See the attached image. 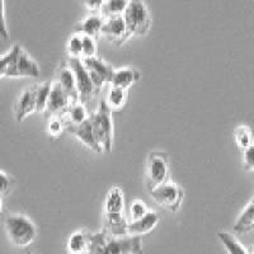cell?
Masks as SVG:
<instances>
[{
    "label": "cell",
    "mask_w": 254,
    "mask_h": 254,
    "mask_svg": "<svg viewBox=\"0 0 254 254\" xmlns=\"http://www.w3.org/2000/svg\"><path fill=\"white\" fill-rule=\"evenodd\" d=\"M127 225L124 192L120 187H112L104 201L103 230L112 237H126Z\"/></svg>",
    "instance_id": "cell-1"
},
{
    "label": "cell",
    "mask_w": 254,
    "mask_h": 254,
    "mask_svg": "<svg viewBox=\"0 0 254 254\" xmlns=\"http://www.w3.org/2000/svg\"><path fill=\"white\" fill-rule=\"evenodd\" d=\"M142 253L141 237H112L102 230L92 234V247L88 254H136Z\"/></svg>",
    "instance_id": "cell-2"
},
{
    "label": "cell",
    "mask_w": 254,
    "mask_h": 254,
    "mask_svg": "<svg viewBox=\"0 0 254 254\" xmlns=\"http://www.w3.org/2000/svg\"><path fill=\"white\" fill-rule=\"evenodd\" d=\"M5 231L13 246L27 248L35 242L37 228L29 217L24 215H9L5 219Z\"/></svg>",
    "instance_id": "cell-3"
},
{
    "label": "cell",
    "mask_w": 254,
    "mask_h": 254,
    "mask_svg": "<svg viewBox=\"0 0 254 254\" xmlns=\"http://www.w3.org/2000/svg\"><path fill=\"white\" fill-rule=\"evenodd\" d=\"M95 139L101 145L103 153H111L113 145V122L112 112L106 106L104 101L99 103V107L89 115Z\"/></svg>",
    "instance_id": "cell-4"
},
{
    "label": "cell",
    "mask_w": 254,
    "mask_h": 254,
    "mask_svg": "<svg viewBox=\"0 0 254 254\" xmlns=\"http://www.w3.org/2000/svg\"><path fill=\"white\" fill-rule=\"evenodd\" d=\"M124 19L131 36H145L150 29V12L142 0H128Z\"/></svg>",
    "instance_id": "cell-5"
},
{
    "label": "cell",
    "mask_w": 254,
    "mask_h": 254,
    "mask_svg": "<svg viewBox=\"0 0 254 254\" xmlns=\"http://www.w3.org/2000/svg\"><path fill=\"white\" fill-rule=\"evenodd\" d=\"M149 192H150L151 198L158 205L167 208L168 211H171L173 214L178 212L183 202V198H185V190H183V188L179 185H177V183L171 182V181H167V182L162 183V185L156 186V187H154Z\"/></svg>",
    "instance_id": "cell-6"
},
{
    "label": "cell",
    "mask_w": 254,
    "mask_h": 254,
    "mask_svg": "<svg viewBox=\"0 0 254 254\" xmlns=\"http://www.w3.org/2000/svg\"><path fill=\"white\" fill-rule=\"evenodd\" d=\"M66 63L67 65L71 67L72 72H74V75H75L79 102H81V103L85 106V104L89 103V102L94 98L95 94L98 93V90L95 89V87L93 85L89 74H88L87 67H85V65H84L81 59L67 58Z\"/></svg>",
    "instance_id": "cell-7"
},
{
    "label": "cell",
    "mask_w": 254,
    "mask_h": 254,
    "mask_svg": "<svg viewBox=\"0 0 254 254\" xmlns=\"http://www.w3.org/2000/svg\"><path fill=\"white\" fill-rule=\"evenodd\" d=\"M169 177V162L168 154L164 151H153L147 158L146 179L147 190H153L156 186L167 182Z\"/></svg>",
    "instance_id": "cell-8"
},
{
    "label": "cell",
    "mask_w": 254,
    "mask_h": 254,
    "mask_svg": "<svg viewBox=\"0 0 254 254\" xmlns=\"http://www.w3.org/2000/svg\"><path fill=\"white\" fill-rule=\"evenodd\" d=\"M40 74L41 70L38 64L19 45L5 78H38Z\"/></svg>",
    "instance_id": "cell-9"
},
{
    "label": "cell",
    "mask_w": 254,
    "mask_h": 254,
    "mask_svg": "<svg viewBox=\"0 0 254 254\" xmlns=\"http://www.w3.org/2000/svg\"><path fill=\"white\" fill-rule=\"evenodd\" d=\"M81 60H83L84 65L87 67L90 80H92L95 89L99 92L106 84H110L111 78L113 75V71H115V69L111 65H108L107 63H104L103 60H101L97 56H94V58L81 59Z\"/></svg>",
    "instance_id": "cell-10"
},
{
    "label": "cell",
    "mask_w": 254,
    "mask_h": 254,
    "mask_svg": "<svg viewBox=\"0 0 254 254\" xmlns=\"http://www.w3.org/2000/svg\"><path fill=\"white\" fill-rule=\"evenodd\" d=\"M101 35H103L110 42L119 47L122 46L131 37L130 32L127 29L126 22L124 19V15L104 18Z\"/></svg>",
    "instance_id": "cell-11"
},
{
    "label": "cell",
    "mask_w": 254,
    "mask_h": 254,
    "mask_svg": "<svg viewBox=\"0 0 254 254\" xmlns=\"http://www.w3.org/2000/svg\"><path fill=\"white\" fill-rule=\"evenodd\" d=\"M65 128H67V131H69L70 133H72V135L75 136L76 139L80 142H83L85 146L89 147L90 150L99 154L103 153L101 145H99V142L95 139L94 131H93V126L89 117L79 125H66Z\"/></svg>",
    "instance_id": "cell-12"
},
{
    "label": "cell",
    "mask_w": 254,
    "mask_h": 254,
    "mask_svg": "<svg viewBox=\"0 0 254 254\" xmlns=\"http://www.w3.org/2000/svg\"><path fill=\"white\" fill-rule=\"evenodd\" d=\"M72 99L70 98L67 93L61 88L60 84L58 81L52 83L51 85V92H50L49 102H47V107L45 113L49 116H56L61 115L64 111L69 107L70 104L72 103Z\"/></svg>",
    "instance_id": "cell-13"
},
{
    "label": "cell",
    "mask_w": 254,
    "mask_h": 254,
    "mask_svg": "<svg viewBox=\"0 0 254 254\" xmlns=\"http://www.w3.org/2000/svg\"><path fill=\"white\" fill-rule=\"evenodd\" d=\"M36 112V85L27 88L20 93L14 104V116L18 122L24 120Z\"/></svg>",
    "instance_id": "cell-14"
},
{
    "label": "cell",
    "mask_w": 254,
    "mask_h": 254,
    "mask_svg": "<svg viewBox=\"0 0 254 254\" xmlns=\"http://www.w3.org/2000/svg\"><path fill=\"white\" fill-rule=\"evenodd\" d=\"M159 220H160V216L156 214L155 211L149 210L142 217L128 222V225H127V235L141 237V235L149 234V233H151L156 228V225L159 224Z\"/></svg>",
    "instance_id": "cell-15"
},
{
    "label": "cell",
    "mask_w": 254,
    "mask_h": 254,
    "mask_svg": "<svg viewBox=\"0 0 254 254\" xmlns=\"http://www.w3.org/2000/svg\"><path fill=\"white\" fill-rule=\"evenodd\" d=\"M92 234L89 231L78 230L72 233L66 242V252L69 254H88L92 247Z\"/></svg>",
    "instance_id": "cell-16"
},
{
    "label": "cell",
    "mask_w": 254,
    "mask_h": 254,
    "mask_svg": "<svg viewBox=\"0 0 254 254\" xmlns=\"http://www.w3.org/2000/svg\"><path fill=\"white\" fill-rule=\"evenodd\" d=\"M140 76H141V74H140L139 70H136L132 66H125L113 71L110 84L113 87H119L127 90L128 88L132 87L136 81H139Z\"/></svg>",
    "instance_id": "cell-17"
},
{
    "label": "cell",
    "mask_w": 254,
    "mask_h": 254,
    "mask_svg": "<svg viewBox=\"0 0 254 254\" xmlns=\"http://www.w3.org/2000/svg\"><path fill=\"white\" fill-rule=\"evenodd\" d=\"M58 83L60 84L61 88L67 93V95H69L72 101H79L78 90H76L75 75H74L71 67L67 65L66 60L63 61V64H61L60 67H59L58 70Z\"/></svg>",
    "instance_id": "cell-18"
},
{
    "label": "cell",
    "mask_w": 254,
    "mask_h": 254,
    "mask_svg": "<svg viewBox=\"0 0 254 254\" xmlns=\"http://www.w3.org/2000/svg\"><path fill=\"white\" fill-rule=\"evenodd\" d=\"M254 229V196L249 201L246 208L237 219L234 224V231L239 234H246Z\"/></svg>",
    "instance_id": "cell-19"
},
{
    "label": "cell",
    "mask_w": 254,
    "mask_h": 254,
    "mask_svg": "<svg viewBox=\"0 0 254 254\" xmlns=\"http://www.w3.org/2000/svg\"><path fill=\"white\" fill-rule=\"evenodd\" d=\"M104 23L103 15L93 14L89 17L84 18L80 23L76 26V32L80 35H87L90 37H95V36L101 35L102 27Z\"/></svg>",
    "instance_id": "cell-20"
},
{
    "label": "cell",
    "mask_w": 254,
    "mask_h": 254,
    "mask_svg": "<svg viewBox=\"0 0 254 254\" xmlns=\"http://www.w3.org/2000/svg\"><path fill=\"white\" fill-rule=\"evenodd\" d=\"M126 99L127 90L111 85L107 94H106V98H104L103 101L104 103H106V106L111 110V112H119V111H121L122 108L125 107Z\"/></svg>",
    "instance_id": "cell-21"
},
{
    "label": "cell",
    "mask_w": 254,
    "mask_h": 254,
    "mask_svg": "<svg viewBox=\"0 0 254 254\" xmlns=\"http://www.w3.org/2000/svg\"><path fill=\"white\" fill-rule=\"evenodd\" d=\"M61 115L69 119V121H66V125H79L89 117L87 107L79 101L72 102Z\"/></svg>",
    "instance_id": "cell-22"
},
{
    "label": "cell",
    "mask_w": 254,
    "mask_h": 254,
    "mask_svg": "<svg viewBox=\"0 0 254 254\" xmlns=\"http://www.w3.org/2000/svg\"><path fill=\"white\" fill-rule=\"evenodd\" d=\"M217 238L220 239L221 244L224 246V248L226 249L228 254H251L249 251H247L244 248L242 243L234 237L231 235L230 233H226V231H219L217 233Z\"/></svg>",
    "instance_id": "cell-23"
},
{
    "label": "cell",
    "mask_w": 254,
    "mask_h": 254,
    "mask_svg": "<svg viewBox=\"0 0 254 254\" xmlns=\"http://www.w3.org/2000/svg\"><path fill=\"white\" fill-rule=\"evenodd\" d=\"M52 81H44L36 85V112L45 113L51 92Z\"/></svg>",
    "instance_id": "cell-24"
},
{
    "label": "cell",
    "mask_w": 254,
    "mask_h": 254,
    "mask_svg": "<svg viewBox=\"0 0 254 254\" xmlns=\"http://www.w3.org/2000/svg\"><path fill=\"white\" fill-rule=\"evenodd\" d=\"M127 4H128V0H106L101 9L102 15L104 18L124 15Z\"/></svg>",
    "instance_id": "cell-25"
},
{
    "label": "cell",
    "mask_w": 254,
    "mask_h": 254,
    "mask_svg": "<svg viewBox=\"0 0 254 254\" xmlns=\"http://www.w3.org/2000/svg\"><path fill=\"white\" fill-rule=\"evenodd\" d=\"M234 140L240 150L253 144V133L248 126H238L234 131Z\"/></svg>",
    "instance_id": "cell-26"
},
{
    "label": "cell",
    "mask_w": 254,
    "mask_h": 254,
    "mask_svg": "<svg viewBox=\"0 0 254 254\" xmlns=\"http://www.w3.org/2000/svg\"><path fill=\"white\" fill-rule=\"evenodd\" d=\"M66 52L69 58L83 59V42L80 33H74L69 37L66 42Z\"/></svg>",
    "instance_id": "cell-27"
},
{
    "label": "cell",
    "mask_w": 254,
    "mask_h": 254,
    "mask_svg": "<svg viewBox=\"0 0 254 254\" xmlns=\"http://www.w3.org/2000/svg\"><path fill=\"white\" fill-rule=\"evenodd\" d=\"M18 46H19V44H15L12 49L6 52V54L0 56V79L5 78L6 72H8L9 67H10V65H12L13 60H14L15 58V54H17L18 51Z\"/></svg>",
    "instance_id": "cell-28"
},
{
    "label": "cell",
    "mask_w": 254,
    "mask_h": 254,
    "mask_svg": "<svg viewBox=\"0 0 254 254\" xmlns=\"http://www.w3.org/2000/svg\"><path fill=\"white\" fill-rule=\"evenodd\" d=\"M66 127L65 122H64L63 117L60 116H52L51 120L47 124V132L51 136L52 139H58L60 137L61 133L64 132V128Z\"/></svg>",
    "instance_id": "cell-29"
},
{
    "label": "cell",
    "mask_w": 254,
    "mask_h": 254,
    "mask_svg": "<svg viewBox=\"0 0 254 254\" xmlns=\"http://www.w3.org/2000/svg\"><path fill=\"white\" fill-rule=\"evenodd\" d=\"M147 211H149V207L146 206V203H145L141 198H135L130 205L131 221L142 217L146 214Z\"/></svg>",
    "instance_id": "cell-30"
},
{
    "label": "cell",
    "mask_w": 254,
    "mask_h": 254,
    "mask_svg": "<svg viewBox=\"0 0 254 254\" xmlns=\"http://www.w3.org/2000/svg\"><path fill=\"white\" fill-rule=\"evenodd\" d=\"M81 42H83V59L97 56V44L94 37L81 35Z\"/></svg>",
    "instance_id": "cell-31"
},
{
    "label": "cell",
    "mask_w": 254,
    "mask_h": 254,
    "mask_svg": "<svg viewBox=\"0 0 254 254\" xmlns=\"http://www.w3.org/2000/svg\"><path fill=\"white\" fill-rule=\"evenodd\" d=\"M13 186H14V181L12 177L0 171V196H6L10 193Z\"/></svg>",
    "instance_id": "cell-32"
},
{
    "label": "cell",
    "mask_w": 254,
    "mask_h": 254,
    "mask_svg": "<svg viewBox=\"0 0 254 254\" xmlns=\"http://www.w3.org/2000/svg\"><path fill=\"white\" fill-rule=\"evenodd\" d=\"M0 38L3 41L9 40V31L5 19V0H0Z\"/></svg>",
    "instance_id": "cell-33"
},
{
    "label": "cell",
    "mask_w": 254,
    "mask_h": 254,
    "mask_svg": "<svg viewBox=\"0 0 254 254\" xmlns=\"http://www.w3.org/2000/svg\"><path fill=\"white\" fill-rule=\"evenodd\" d=\"M243 165L246 171L254 169V142L243 150Z\"/></svg>",
    "instance_id": "cell-34"
},
{
    "label": "cell",
    "mask_w": 254,
    "mask_h": 254,
    "mask_svg": "<svg viewBox=\"0 0 254 254\" xmlns=\"http://www.w3.org/2000/svg\"><path fill=\"white\" fill-rule=\"evenodd\" d=\"M104 1H106V0H81L83 5L85 6L89 12H93V13L101 10Z\"/></svg>",
    "instance_id": "cell-35"
},
{
    "label": "cell",
    "mask_w": 254,
    "mask_h": 254,
    "mask_svg": "<svg viewBox=\"0 0 254 254\" xmlns=\"http://www.w3.org/2000/svg\"><path fill=\"white\" fill-rule=\"evenodd\" d=\"M3 214V201H1V196H0V215Z\"/></svg>",
    "instance_id": "cell-36"
},
{
    "label": "cell",
    "mask_w": 254,
    "mask_h": 254,
    "mask_svg": "<svg viewBox=\"0 0 254 254\" xmlns=\"http://www.w3.org/2000/svg\"><path fill=\"white\" fill-rule=\"evenodd\" d=\"M27 254H33V253H32V252H29V251H28V252H27Z\"/></svg>",
    "instance_id": "cell-37"
},
{
    "label": "cell",
    "mask_w": 254,
    "mask_h": 254,
    "mask_svg": "<svg viewBox=\"0 0 254 254\" xmlns=\"http://www.w3.org/2000/svg\"><path fill=\"white\" fill-rule=\"evenodd\" d=\"M136 254H142V253H136Z\"/></svg>",
    "instance_id": "cell-38"
}]
</instances>
